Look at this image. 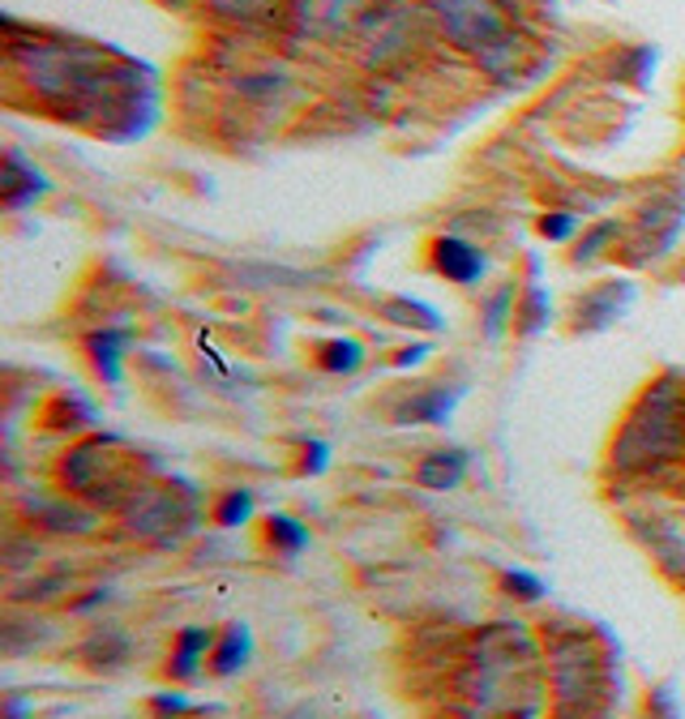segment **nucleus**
Masks as SVG:
<instances>
[{"label":"nucleus","instance_id":"20e7f679","mask_svg":"<svg viewBox=\"0 0 685 719\" xmlns=\"http://www.w3.org/2000/svg\"><path fill=\"white\" fill-rule=\"evenodd\" d=\"M206 651H214V639H210V630L202 626H194V630H185L180 639H176V651H172V660H167V673L180 681H194L198 677V668H202Z\"/></svg>","mask_w":685,"mask_h":719},{"label":"nucleus","instance_id":"9b49d317","mask_svg":"<svg viewBox=\"0 0 685 719\" xmlns=\"http://www.w3.org/2000/svg\"><path fill=\"white\" fill-rule=\"evenodd\" d=\"M248 515H253V493H228L219 501V510H214V522L219 527H241V522H248Z\"/></svg>","mask_w":685,"mask_h":719},{"label":"nucleus","instance_id":"423d86ee","mask_svg":"<svg viewBox=\"0 0 685 719\" xmlns=\"http://www.w3.org/2000/svg\"><path fill=\"white\" fill-rule=\"evenodd\" d=\"M463 476H467V450H438V454H429V458L420 463V472H416V479H420L424 488H438V493L454 488Z\"/></svg>","mask_w":685,"mask_h":719},{"label":"nucleus","instance_id":"f03ea898","mask_svg":"<svg viewBox=\"0 0 685 719\" xmlns=\"http://www.w3.org/2000/svg\"><path fill=\"white\" fill-rule=\"evenodd\" d=\"M438 22L445 40L463 52H488L501 35H510L506 0H438Z\"/></svg>","mask_w":685,"mask_h":719},{"label":"nucleus","instance_id":"6e6552de","mask_svg":"<svg viewBox=\"0 0 685 719\" xmlns=\"http://www.w3.org/2000/svg\"><path fill=\"white\" fill-rule=\"evenodd\" d=\"M121 347H124L121 330H99V334H90V360H95L99 377L112 381V386L121 381Z\"/></svg>","mask_w":685,"mask_h":719},{"label":"nucleus","instance_id":"2eb2a0df","mask_svg":"<svg viewBox=\"0 0 685 719\" xmlns=\"http://www.w3.org/2000/svg\"><path fill=\"white\" fill-rule=\"evenodd\" d=\"M510 300H515V291H510V287H506V291H501V296H497V305H493V309H488V321H493V334H497V330H501V321H506V305H510Z\"/></svg>","mask_w":685,"mask_h":719},{"label":"nucleus","instance_id":"1a4fd4ad","mask_svg":"<svg viewBox=\"0 0 685 719\" xmlns=\"http://www.w3.org/2000/svg\"><path fill=\"white\" fill-rule=\"evenodd\" d=\"M266 540L283 549L287 557H300L305 549H309V531H305V522H296L291 515H270L266 519Z\"/></svg>","mask_w":685,"mask_h":719},{"label":"nucleus","instance_id":"9d476101","mask_svg":"<svg viewBox=\"0 0 685 719\" xmlns=\"http://www.w3.org/2000/svg\"><path fill=\"white\" fill-rule=\"evenodd\" d=\"M364 360V347L356 339H330L318 347V364H322L325 373H352V368H361Z\"/></svg>","mask_w":685,"mask_h":719},{"label":"nucleus","instance_id":"0eeeda50","mask_svg":"<svg viewBox=\"0 0 685 719\" xmlns=\"http://www.w3.org/2000/svg\"><path fill=\"white\" fill-rule=\"evenodd\" d=\"M248 655H253V639H248V630H244V626H232V630L223 634V642L214 646L210 664H214L219 677H232L241 664H248Z\"/></svg>","mask_w":685,"mask_h":719},{"label":"nucleus","instance_id":"f257e3e1","mask_svg":"<svg viewBox=\"0 0 685 719\" xmlns=\"http://www.w3.org/2000/svg\"><path fill=\"white\" fill-rule=\"evenodd\" d=\"M31 78L47 99H65L69 112L103 103V56L78 47H40L31 56Z\"/></svg>","mask_w":685,"mask_h":719},{"label":"nucleus","instance_id":"7ed1b4c3","mask_svg":"<svg viewBox=\"0 0 685 719\" xmlns=\"http://www.w3.org/2000/svg\"><path fill=\"white\" fill-rule=\"evenodd\" d=\"M433 266L450 283H480L484 279V253L463 236H442L433 244Z\"/></svg>","mask_w":685,"mask_h":719},{"label":"nucleus","instance_id":"f8f14e48","mask_svg":"<svg viewBox=\"0 0 685 719\" xmlns=\"http://www.w3.org/2000/svg\"><path fill=\"white\" fill-rule=\"evenodd\" d=\"M574 232H578V219L570 210H553V214L540 219V236L544 240H570Z\"/></svg>","mask_w":685,"mask_h":719},{"label":"nucleus","instance_id":"ddd939ff","mask_svg":"<svg viewBox=\"0 0 685 719\" xmlns=\"http://www.w3.org/2000/svg\"><path fill=\"white\" fill-rule=\"evenodd\" d=\"M506 591L515 599H540L544 596V578H535V574H527V569H510V574H506Z\"/></svg>","mask_w":685,"mask_h":719},{"label":"nucleus","instance_id":"4468645a","mask_svg":"<svg viewBox=\"0 0 685 719\" xmlns=\"http://www.w3.org/2000/svg\"><path fill=\"white\" fill-rule=\"evenodd\" d=\"M612 236H617V223H605V228H596L592 236L578 244V262H592V257H596V253H600V248H605Z\"/></svg>","mask_w":685,"mask_h":719},{"label":"nucleus","instance_id":"39448f33","mask_svg":"<svg viewBox=\"0 0 685 719\" xmlns=\"http://www.w3.org/2000/svg\"><path fill=\"white\" fill-rule=\"evenodd\" d=\"M43 189H47V180H43L40 172L22 159V155H9V159H4V206H9V210L35 201Z\"/></svg>","mask_w":685,"mask_h":719},{"label":"nucleus","instance_id":"dca6fc26","mask_svg":"<svg viewBox=\"0 0 685 719\" xmlns=\"http://www.w3.org/2000/svg\"><path fill=\"white\" fill-rule=\"evenodd\" d=\"M155 703H159V711H163V716H185V711H189V707H185V698H180V694H172V698H167V694H163V698H155Z\"/></svg>","mask_w":685,"mask_h":719}]
</instances>
